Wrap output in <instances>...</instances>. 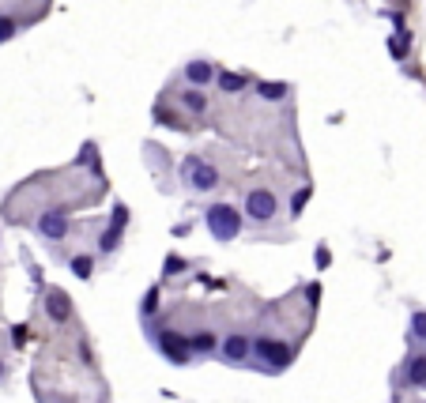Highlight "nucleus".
Instances as JSON below:
<instances>
[{
  "label": "nucleus",
  "instance_id": "obj_1",
  "mask_svg": "<svg viewBox=\"0 0 426 403\" xmlns=\"http://www.w3.org/2000/svg\"><path fill=\"white\" fill-rule=\"evenodd\" d=\"M204 222H208V230H211L215 241H234L238 230H242V215L230 208V204H211L208 215H204Z\"/></svg>",
  "mask_w": 426,
  "mask_h": 403
},
{
  "label": "nucleus",
  "instance_id": "obj_2",
  "mask_svg": "<svg viewBox=\"0 0 426 403\" xmlns=\"http://www.w3.org/2000/svg\"><path fill=\"white\" fill-rule=\"evenodd\" d=\"M181 174L189 177V185H192L197 192H211V189L219 185V170H215V166H208V162H200L197 155H189V158L181 162Z\"/></svg>",
  "mask_w": 426,
  "mask_h": 403
},
{
  "label": "nucleus",
  "instance_id": "obj_3",
  "mask_svg": "<svg viewBox=\"0 0 426 403\" xmlns=\"http://www.w3.org/2000/svg\"><path fill=\"white\" fill-rule=\"evenodd\" d=\"M257 358H261L268 370H283V365H291V347L283 340H272V335H264V340H257Z\"/></svg>",
  "mask_w": 426,
  "mask_h": 403
},
{
  "label": "nucleus",
  "instance_id": "obj_4",
  "mask_svg": "<svg viewBox=\"0 0 426 403\" xmlns=\"http://www.w3.org/2000/svg\"><path fill=\"white\" fill-rule=\"evenodd\" d=\"M68 230H72L68 211L50 208V211H42V215H38V234H42V238H50V241H64V238H68Z\"/></svg>",
  "mask_w": 426,
  "mask_h": 403
},
{
  "label": "nucleus",
  "instance_id": "obj_5",
  "mask_svg": "<svg viewBox=\"0 0 426 403\" xmlns=\"http://www.w3.org/2000/svg\"><path fill=\"white\" fill-rule=\"evenodd\" d=\"M280 211V204H275V192H268V189H253L245 196V215L253 222H268L272 215Z\"/></svg>",
  "mask_w": 426,
  "mask_h": 403
},
{
  "label": "nucleus",
  "instance_id": "obj_6",
  "mask_svg": "<svg viewBox=\"0 0 426 403\" xmlns=\"http://www.w3.org/2000/svg\"><path fill=\"white\" fill-rule=\"evenodd\" d=\"M159 351H162L174 365H185V362H189V354H192V347H189V340H185V335H178V332H159Z\"/></svg>",
  "mask_w": 426,
  "mask_h": 403
},
{
  "label": "nucleus",
  "instance_id": "obj_7",
  "mask_svg": "<svg viewBox=\"0 0 426 403\" xmlns=\"http://www.w3.org/2000/svg\"><path fill=\"white\" fill-rule=\"evenodd\" d=\"M45 313H50V321L64 324L72 317V298L64 290H45Z\"/></svg>",
  "mask_w": 426,
  "mask_h": 403
},
{
  "label": "nucleus",
  "instance_id": "obj_8",
  "mask_svg": "<svg viewBox=\"0 0 426 403\" xmlns=\"http://www.w3.org/2000/svg\"><path fill=\"white\" fill-rule=\"evenodd\" d=\"M185 76H189L192 87H204V83H211V76H219V72L211 61H189L185 64Z\"/></svg>",
  "mask_w": 426,
  "mask_h": 403
},
{
  "label": "nucleus",
  "instance_id": "obj_9",
  "mask_svg": "<svg viewBox=\"0 0 426 403\" xmlns=\"http://www.w3.org/2000/svg\"><path fill=\"white\" fill-rule=\"evenodd\" d=\"M223 354H227V362L242 365V362L249 358V340H245V335H227V343H223Z\"/></svg>",
  "mask_w": 426,
  "mask_h": 403
},
{
  "label": "nucleus",
  "instance_id": "obj_10",
  "mask_svg": "<svg viewBox=\"0 0 426 403\" xmlns=\"http://www.w3.org/2000/svg\"><path fill=\"white\" fill-rule=\"evenodd\" d=\"M181 106L189 109V114H204V109H208V95H204L200 87H189L181 95Z\"/></svg>",
  "mask_w": 426,
  "mask_h": 403
},
{
  "label": "nucleus",
  "instance_id": "obj_11",
  "mask_svg": "<svg viewBox=\"0 0 426 403\" xmlns=\"http://www.w3.org/2000/svg\"><path fill=\"white\" fill-rule=\"evenodd\" d=\"M219 91H227V95H238V91L245 87V76H238V72H219Z\"/></svg>",
  "mask_w": 426,
  "mask_h": 403
},
{
  "label": "nucleus",
  "instance_id": "obj_12",
  "mask_svg": "<svg viewBox=\"0 0 426 403\" xmlns=\"http://www.w3.org/2000/svg\"><path fill=\"white\" fill-rule=\"evenodd\" d=\"M257 91H261V98H264V102H283L291 87H287V83H261Z\"/></svg>",
  "mask_w": 426,
  "mask_h": 403
},
{
  "label": "nucleus",
  "instance_id": "obj_13",
  "mask_svg": "<svg viewBox=\"0 0 426 403\" xmlns=\"http://www.w3.org/2000/svg\"><path fill=\"white\" fill-rule=\"evenodd\" d=\"M407 381H411V384H426V354H419V358L407 362Z\"/></svg>",
  "mask_w": 426,
  "mask_h": 403
},
{
  "label": "nucleus",
  "instance_id": "obj_14",
  "mask_svg": "<svg viewBox=\"0 0 426 403\" xmlns=\"http://www.w3.org/2000/svg\"><path fill=\"white\" fill-rule=\"evenodd\" d=\"M72 275H76V279H91V275H95V260H91V257H76V260H72Z\"/></svg>",
  "mask_w": 426,
  "mask_h": 403
},
{
  "label": "nucleus",
  "instance_id": "obj_15",
  "mask_svg": "<svg viewBox=\"0 0 426 403\" xmlns=\"http://www.w3.org/2000/svg\"><path fill=\"white\" fill-rule=\"evenodd\" d=\"M189 347H192V351H211V347H215V335H211V332H192Z\"/></svg>",
  "mask_w": 426,
  "mask_h": 403
},
{
  "label": "nucleus",
  "instance_id": "obj_16",
  "mask_svg": "<svg viewBox=\"0 0 426 403\" xmlns=\"http://www.w3.org/2000/svg\"><path fill=\"white\" fill-rule=\"evenodd\" d=\"M117 238H121V230H117V227H109L106 234H102V252H114L117 249Z\"/></svg>",
  "mask_w": 426,
  "mask_h": 403
},
{
  "label": "nucleus",
  "instance_id": "obj_17",
  "mask_svg": "<svg viewBox=\"0 0 426 403\" xmlns=\"http://www.w3.org/2000/svg\"><path fill=\"white\" fill-rule=\"evenodd\" d=\"M411 335L426 343V313H415V317H411Z\"/></svg>",
  "mask_w": 426,
  "mask_h": 403
},
{
  "label": "nucleus",
  "instance_id": "obj_18",
  "mask_svg": "<svg viewBox=\"0 0 426 403\" xmlns=\"http://www.w3.org/2000/svg\"><path fill=\"white\" fill-rule=\"evenodd\" d=\"M12 38H15V23L8 20V15H0V45L12 42Z\"/></svg>",
  "mask_w": 426,
  "mask_h": 403
},
{
  "label": "nucleus",
  "instance_id": "obj_19",
  "mask_svg": "<svg viewBox=\"0 0 426 403\" xmlns=\"http://www.w3.org/2000/svg\"><path fill=\"white\" fill-rule=\"evenodd\" d=\"M388 50H393V57H404L407 53V31H400L393 42H388Z\"/></svg>",
  "mask_w": 426,
  "mask_h": 403
},
{
  "label": "nucleus",
  "instance_id": "obj_20",
  "mask_svg": "<svg viewBox=\"0 0 426 403\" xmlns=\"http://www.w3.org/2000/svg\"><path fill=\"white\" fill-rule=\"evenodd\" d=\"M305 200H310V189L294 192V200H291V215H302V208H305Z\"/></svg>",
  "mask_w": 426,
  "mask_h": 403
},
{
  "label": "nucleus",
  "instance_id": "obj_21",
  "mask_svg": "<svg viewBox=\"0 0 426 403\" xmlns=\"http://www.w3.org/2000/svg\"><path fill=\"white\" fill-rule=\"evenodd\" d=\"M125 222H128V211H125V208H114V219H109V227L125 230Z\"/></svg>",
  "mask_w": 426,
  "mask_h": 403
},
{
  "label": "nucleus",
  "instance_id": "obj_22",
  "mask_svg": "<svg viewBox=\"0 0 426 403\" xmlns=\"http://www.w3.org/2000/svg\"><path fill=\"white\" fill-rule=\"evenodd\" d=\"M155 302H159V294H155V290H151V294L144 298V313H155V309H159V305H155Z\"/></svg>",
  "mask_w": 426,
  "mask_h": 403
},
{
  "label": "nucleus",
  "instance_id": "obj_23",
  "mask_svg": "<svg viewBox=\"0 0 426 403\" xmlns=\"http://www.w3.org/2000/svg\"><path fill=\"white\" fill-rule=\"evenodd\" d=\"M0 377H4V365H0Z\"/></svg>",
  "mask_w": 426,
  "mask_h": 403
}]
</instances>
